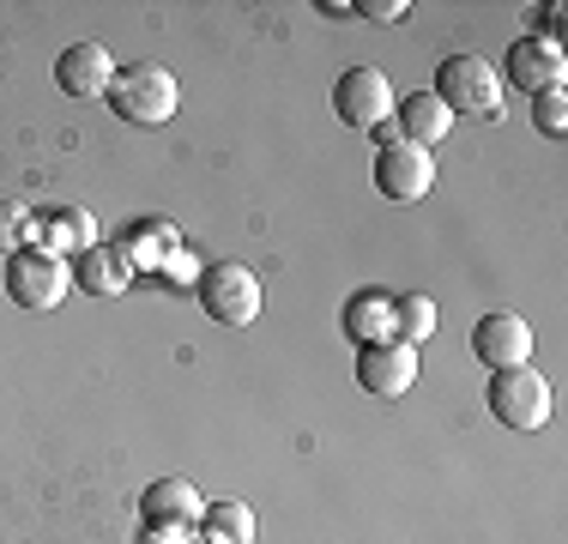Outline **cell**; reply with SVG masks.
<instances>
[{
    "mask_svg": "<svg viewBox=\"0 0 568 544\" xmlns=\"http://www.w3.org/2000/svg\"><path fill=\"white\" fill-rule=\"evenodd\" d=\"M417 370H424V357H417L405 339L357 351V387L369 393V400H405V393L417 387Z\"/></svg>",
    "mask_w": 568,
    "mask_h": 544,
    "instance_id": "8",
    "label": "cell"
},
{
    "mask_svg": "<svg viewBox=\"0 0 568 544\" xmlns=\"http://www.w3.org/2000/svg\"><path fill=\"white\" fill-rule=\"evenodd\" d=\"M43 230V242L37 249H49V254H85V249H98V218H91L85 206H49V218L37 224L31 218V236Z\"/></svg>",
    "mask_w": 568,
    "mask_h": 544,
    "instance_id": "16",
    "label": "cell"
},
{
    "mask_svg": "<svg viewBox=\"0 0 568 544\" xmlns=\"http://www.w3.org/2000/svg\"><path fill=\"white\" fill-rule=\"evenodd\" d=\"M194 303H200V315L219 321V326H248V321H261L266 291H261V279H254V266L212 261V266H200V279H194Z\"/></svg>",
    "mask_w": 568,
    "mask_h": 544,
    "instance_id": "2",
    "label": "cell"
},
{
    "mask_svg": "<svg viewBox=\"0 0 568 544\" xmlns=\"http://www.w3.org/2000/svg\"><path fill=\"white\" fill-rule=\"evenodd\" d=\"M394 85H387L382 67H351L339 73V85H333V109H339L345 128L369 133V128H387V115H394Z\"/></svg>",
    "mask_w": 568,
    "mask_h": 544,
    "instance_id": "7",
    "label": "cell"
},
{
    "mask_svg": "<svg viewBox=\"0 0 568 544\" xmlns=\"http://www.w3.org/2000/svg\"><path fill=\"white\" fill-rule=\"evenodd\" d=\"M394 339H405V345H424V339H436V303H429L424 291L412 296H394Z\"/></svg>",
    "mask_w": 568,
    "mask_h": 544,
    "instance_id": "19",
    "label": "cell"
},
{
    "mask_svg": "<svg viewBox=\"0 0 568 544\" xmlns=\"http://www.w3.org/2000/svg\"><path fill=\"white\" fill-rule=\"evenodd\" d=\"M194 544H224V538H212V533H200V538H194Z\"/></svg>",
    "mask_w": 568,
    "mask_h": 544,
    "instance_id": "26",
    "label": "cell"
},
{
    "mask_svg": "<svg viewBox=\"0 0 568 544\" xmlns=\"http://www.w3.org/2000/svg\"><path fill=\"white\" fill-rule=\"evenodd\" d=\"M200 514H206V496L187 478H158V484H145V496H140V521L152 526V533H194Z\"/></svg>",
    "mask_w": 568,
    "mask_h": 544,
    "instance_id": "12",
    "label": "cell"
},
{
    "mask_svg": "<svg viewBox=\"0 0 568 544\" xmlns=\"http://www.w3.org/2000/svg\"><path fill=\"white\" fill-rule=\"evenodd\" d=\"M448 133H454V115L442 109L436 91H412V98L394 103V140L417 145V152H436Z\"/></svg>",
    "mask_w": 568,
    "mask_h": 544,
    "instance_id": "13",
    "label": "cell"
},
{
    "mask_svg": "<svg viewBox=\"0 0 568 544\" xmlns=\"http://www.w3.org/2000/svg\"><path fill=\"white\" fill-rule=\"evenodd\" d=\"M67 291H73V261H67V254H49V249H37V242H24L19 254H7V296L19 309L49 315V309L67 303Z\"/></svg>",
    "mask_w": 568,
    "mask_h": 544,
    "instance_id": "3",
    "label": "cell"
},
{
    "mask_svg": "<svg viewBox=\"0 0 568 544\" xmlns=\"http://www.w3.org/2000/svg\"><path fill=\"white\" fill-rule=\"evenodd\" d=\"M490 417L520 435L545 430L550 424V381L532 370V363H520V370H490Z\"/></svg>",
    "mask_w": 568,
    "mask_h": 544,
    "instance_id": "5",
    "label": "cell"
},
{
    "mask_svg": "<svg viewBox=\"0 0 568 544\" xmlns=\"http://www.w3.org/2000/svg\"><path fill=\"white\" fill-rule=\"evenodd\" d=\"M145 544H194V533H152L145 526Z\"/></svg>",
    "mask_w": 568,
    "mask_h": 544,
    "instance_id": "25",
    "label": "cell"
},
{
    "mask_svg": "<svg viewBox=\"0 0 568 544\" xmlns=\"http://www.w3.org/2000/svg\"><path fill=\"white\" fill-rule=\"evenodd\" d=\"M436 98L442 109L459 121V115H478V121H496L503 115V79L484 54H448L436 73Z\"/></svg>",
    "mask_w": 568,
    "mask_h": 544,
    "instance_id": "4",
    "label": "cell"
},
{
    "mask_svg": "<svg viewBox=\"0 0 568 544\" xmlns=\"http://www.w3.org/2000/svg\"><path fill=\"white\" fill-rule=\"evenodd\" d=\"M471 357L484 370H520V363H532V326L520 315H508V309H496V315H484L471 326Z\"/></svg>",
    "mask_w": 568,
    "mask_h": 544,
    "instance_id": "10",
    "label": "cell"
},
{
    "mask_svg": "<svg viewBox=\"0 0 568 544\" xmlns=\"http://www.w3.org/2000/svg\"><path fill=\"white\" fill-rule=\"evenodd\" d=\"M532 128L550 133V140H562V133H568V98H562V85H550V91H538V98H532Z\"/></svg>",
    "mask_w": 568,
    "mask_h": 544,
    "instance_id": "20",
    "label": "cell"
},
{
    "mask_svg": "<svg viewBox=\"0 0 568 544\" xmlns=\"http://www.w3.org/2000/svg\"><path fill=\"white\" fill-rule=\"evenodd\" d=\"M496 79H503V85H514V91H526V98H538V91L562 85V79H568L562 43H545V37L526 31L520 43L503 54V73H496Z\"/></svg>",
    "mask_w": 568,
    "mask_h": 544,
    "instance_id": "9",
    "label": "cell"
},
{
    "mask_svg": "<svg viewBox=\"0 0 568 544\" xmlns=\"http://www.w3.org/2000/svg\"><path fill=\"white\" fill-rule=\"evenodd\" d=\"M73 284L85 296H98V303H115V296H128V284H133V266H128V254L121 249H85V254H73Z\"/></svg>",
    "mask_w": 568,
    "mask_h": 544,
    "instance_id": "14",
    "label": "cell"
},
{
    "mask_svg": "<svg viewBox=\"0 0 568 544\" xmlns=\"http://www.w3.org/2000/svg\"><path fill=\"white\" fill-rule=\"evenodd\" d=\"M175 249H182V242H175V230H170V224H133L128 236H121V254H128V266H133V272H140V266H145V272L164 266Z\"/></svg>",
    "mask_w": 568,
    "mask_h": 544,
    "instance_id": "17",
    "label": "cell"
},
{
    "mask_svg": "<svg viewBox=\"0 0 568 544\" xmlns=\"http://www.w3.org/2000/svg\"><path fill=\"white\" fill-rule=\"evenodd\" d=\"M164 279H170V284H187V291H194V279H200V261H194L187 249H175L170 261H164Z\"/></svg>",
    "mask_w": 568,
    "mask_h": 544,
    "instance_id": "22",
    "label": "cell"
},
{
    "mask_svg": "<svg viewBox=\"0 0 568 544\" xmlns=\"http://www.w3.org/2000/svg\"><path fill=\"white\" fill-rule=\"evenodd\" d=\"M357 12H363V19H375V24H399L412 7H405V0H357Z\"/></svg>",
    "mask_w": 568,
    "mask_h": 544,
    "instance_id": "23",
    "label": "cell"
},
{
    "mask_svg": "<svg viewBox=\"0 0 568 544\" xmlns=\"http://www.w3.org/2000/svg\"><path fill=\"white\" fill-rule=\"evenodd\" d=\"M115 109L128 128H164V121L182 109V85H175V73L170 67H158V61H140V67H121L115 73V85H110V98H103Z\"/></svg>",
    "mask_w": 568,
    "mask_h": 544,
    "instance_id": "1",
    "label": "cell"
},
{
    "mask_svg": "<svg viewBox=\"0 0 568 544\" xmlns=\"http://www.w3.org/2000/svg\"><path fill=\"white\" fill-rule=\"evenodd\" d=\"M375 188H382L394 206H417V200L436 188V152H417V145H405L387 133L382 152H375Z\"/></svg>",
    "mask_w": 568,
    "mask_h": 544,
    "instance_id": "6",
    "label": "cell"
},
{
    "mask_svg": "<svg viewBox=\"0 0 568 544\" xmlns=\"http://www.w3.org/2000/svg\"><path fill=\"white\" fill-rule=\"evenodd\" d=\"M339 326H345V339L357 351L363 345H387V339H394V296H387V291H357L345 303Z\"/></svg>",
    "mask_w": 568,
    "mask_h": 544,
    "instance_id": "15",
    "label": "cell"
},
{
    "mask_svg": "<svg viewBox=\"0 0 568 544\" xmlns=\"http://www.w3.org/2000/svg\"><path fill=\"white\" fill-rule=\"evenodd\" d=\"M115 73L121 67H115V54L103 43H73V49H61V61H55V85L67 91V98H79V103L110 98Z\"/></svg>",
    "mask_w": 568,
    "mask_h": 544,
    "instance_id": "11",
    "label": "cell"
},
{
    "mask_svg": "<svg viewBox=\"0 0 568 544\" xmlns=\"http://www.w3.org/2000/svg\"><path fill=\"white\" fill-rule=\"evenodd\" d=\"M31 242V212L24 206H0V254H19Z\"/></svg>",
    "mask_w": 568,
    "mask_h": 544,
    "instance_id": "21",
    "label": "cell"
},
{
    "mask_svg": "<svg viewBox=\"0 0 568 544\" xmlns=\"http://www.w3.org/2000/svg\"><path fill=\"white\" fill-rule=\"evenodd\" d=\"M200 533H212V538H224V544H254V508H248V502H236V496L206 502Z\"/></svg>",
    "mask_w": 568,
    "mask_h": 544,
    "instance_id": "18",
    "label": "cell"
},
{
    "mask_svg": "<svg viewBox=\"0 0 568 544\" xmlns=\"http://www.w3.org/2000/svg\"><path fill=\"white\" fill-rule=\"evenodd\" d=\"M562 19H568V7H562V0H545V7H538V31H532V37H545V43H557Z\"/></svg>",
    "mask_w": 568,
    "mask_h": 544,
    "instance_id": "24",
    "label": "cell"
}]
</instances>
